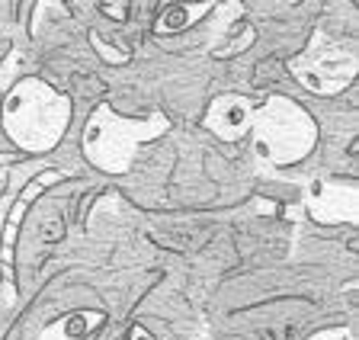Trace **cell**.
Listing matches in <instances>:
<instances>
[{
    "mask_svg": "<svg viewBox=\"0 0 359 340\" xmlns=\"http://www.w3.org/2000/svg\"><path fill=\"white\" fill-rule=\"evenodd\" d=\"M71 100L39 77H22L4 100V129L20 151L45 154L65 138Z\"/></svg>",
    "mask_w": 359,
    "mask_h": 340,
    "instance_id": "6da1fadb",
    "label": "cell"
},
{
    "mask_svg": "<svg viewBox=\"0 0 359 340\" xmlns=\"http://www.w3.org/2000/svg\"><path fill=\"white\" fill-rule=\"evenodd\" d=\"M254 154L269 167H292L314 151L318 125L289 97H269L263 106H254Z\"/></svg>",
    "mask_w": 359,
    "mask_h": 340,
    "instance_id": "7a4b0ae2",
    "label": "cell"
},
{
    "mask_svg": "<svg viewBox=\"0 0 359 340\" xmlns=\"http://www.w3.org/2000/svg\"><path fill=\"white\" fill-rule=\"evenodd\" d=\"M170 129L164 113H154L148 119H122L112 106L100 103L83 129V154L103 174H126L135 164V154L144 142L164 135Z\"/></svg>",
    "mask_w": 359,
    "mask_h": 340,
    "instance_id": "3957f363",
    "label": "cell"
},
{
    "mask_svg": "<svg viewBox=\"0 0 359 340\" xmlns=\"http://www.w3.org/2000/svg\"><path fill=\"white\" fill-rule=\"evenodd\" d=\"M289 71L305 90L318 97H337L356 81L359 58L353 46L330 39L324 29H314L305 52L289 58Z\"/></svg>",
    "mask_w": 359,
    "mask_h": 340,
    "instance_id": "277c9868",
    "label": "cell"
},
{
    "mask_svg": "<svg viewBox=\"0 0 359 340\" xmlns=\"http://www.w3.org/2000/svg\"><path fill=\"white\" fill-rule=\"evenodd\" d=\"M65 180V170H58V167H45V170H39L32 180H26V186L16 193V199L10 203L7 215H4V225H0V266H4V283H7V289H4V305H13L16 302V273H13V244H16V228H20L22 215L29 212L32 199H39L48 186H55V183Z\"/></svg>",
    "mask_w": 359,
    "mask_h": 340,
    "instance_id": "5b68a950",
    "label": "cell"
},
{
    "mask_svg": "<svg viewBox=\"0 0 359 340\" xmlns=\"http://www.w3.org/2000/svg\"><path fill=\"white\" fill-rule=\"evenodd\" d=\"M359 193L353 183L318 180L305 193V209L321 225H356L359 222Z\"/></svg>",
    "mask_w": 359,
    "mask_h": 340,
    "instance_id": "8992f818",
    "label": "cell"
},
{
    "mask_svg": "<svg viewBox=\"0 0 359 340\" xmlns=\"http://www.w3.org/2000/svg\"><path fill=\"white\" fill-rule=\"evenodd\" d=\"M254 119V103L241 93H222L212 100L209 113H205V129L222 142H241L250 132Z\"/></svg>",
    "mask_w": 359,
    "mask_h": 340,
    "instance_id": "52a82bcc",
    "label": "cell"
},
{
    "mask_svg": "<svg viewBox=\"0 0 359 340\" xmlns=\"http://www.w3.org/2000/svg\"><path fill=\"white\" fill-rule=\"evenodd\" d=\"M106 321L103 311H67L58 321L45 325V331L39 334V340H83L93 327H100Z\"/></svg>",
    "mask_w": 359,
    "mask_h": 340,
    "instance_id": "ba28073f",
    "label": "cell"
},
{
    "mask_svg": "<svg viewBox=\"0 0 359 340\" xmlns=\"http://www.w3.org/2000/svg\"><path fill=\"white\" fill-rule=\"evenodd\" d=\"M212 10H215V4H170V7H164V13L157 16L154 29L161 32V36L180 32V29H187L189 23L202 20L205 13H212Z\"/></svg>",
    "mask_w": 359,
    "mask_h": 340,
    "instance_id": "9c48e42d",
    "label": "cell"
},
{
    "mask_svg": "<svg viewBox=\"0 0 359 340\" xmlns=\"http://www.w3.org/2000/svg\"><path fill=\"white\" fill-rule=\"evenodd\" d=\"M20 68H22V48H13L10 58L4 61V68H0V93H10V87H13Z\"/></svg>",
    "mask_w": 359,
    "mask_h": 340,
    "instance_id": "30bf717a",
    "label": "cell"
},
{
    "mask_svg": "<svg viewBox=\"0 0 359 340\" xmlns=\"http://www.w3.org/2000/svg\"><path fill=\"white\" fill-rule=\"evenodd\" d=\"M90 42H93V48H97L109 64H126L128 61V52H116V46H109L106 39H100V32H90Z\"/></svg>",
    "mask_w": 359,
    "mask_h": 340,
    "instance_id": "8fae6325",
    "label": "cell"
},
{
    "mask_svg": "<svg viewBox=\"0 0 359 340\" xmlns=\"http://www.w3.org/2000/svg\"><path fill=\"white\" fill-rule=\"evenodd\" d=\"M308 340H356V337H353L350 327H324V331L311 334Z\"/></svg>",
    "mask_w": 359,
    "mask_h": 340,
    "instance_id": "7c38bea8",
    "label": "cell"
},
{
    "mask_svg": "<svg viewBox=\"0 0 359 340\" xmlns=\"http://www.w3.org/2000/svg\"><path fill=\"white\" fill-rule=\"evenodd\" d=\"M100 10H103L106 16H116V20H126V16H128V10H132V7H128V4H100Z\"/></svg>",
    "mask_w": 359,
    "mask_h": 340,
    "instance_id": "4fadbf2b",
    "label": "cell"
},
{
    "mask_svg": "<svg viewBox=\"0 0 359 340\" xmlns=\"http://www.w3.org/2000/svg\"><path fill=\"white\" fill-rule=\"evenodd\" d=\"M128 340H154V334H151V331H144L142 325H135L132 331H128Z\"/></svg>",
    "mask_w": 359,
    "mask_h": 340,
    "instance_id": "5bb4252c",
    "label": "cell"
},
{
    "mask_svg": "<svg viewBox=\"0 0 359 340\" xmlns=\"http://www.w3.org/2000/svg\"><path fill=\"white\" fill-rule=\"evenodd\" d=\"M254 209H257V212H263V215H273V212H276V205H269V199H257Z\"/></svg>",
    "mask_w": 359,
    "mask_h": 340,
    "instance_id": "9a60e30c",
    "label": "cell"
},
{
    "mask_svg": "<svg viewBox=\"0 0 359 340\" xmlns=\"http://www.w3.org/2000/svg\"><path fill=\"white\" fill-rule=\"evenodd\" d=\"M199 340H212V337H209V327H205V325L199 327Z\"/></svg>",
    "mask_w": 359,
    "mask_h": 340,
    "instance_id": "2e32d148",
    "label": "cell"
}]
</instances>
